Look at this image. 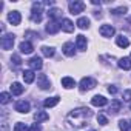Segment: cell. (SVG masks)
<instances>
[{"label": "cell", "mask_w": 131, "mask_h": 131, "mask_svg": "<svg viewBox=\"0 0 131 131\" xmlns=\"http://www.w3.org/2000/svg\"><path fill=\"white\" fill-rule=\"evenodd\" d=\"M28 65H29V68H31L32 71L42 70V67H43V63H42V59H40V57H37V56L31 57V59L28 60Z\"/></svg>", "instance_id": "52a82bcc"}, {"label": "cell", "mask_w": 131, "mask_h": 131, "mask_svg": "<svg viewBox=\"0 0 131 131\" xmlns=\"http://www.w3.org/2000/svg\"><path fill=\"white\" fill-rule=\"evenodd\" d=\"M76 46H77V49L85 51V49H86V37L82 36V34H79V36L76 37Z\"/></svg>", "instance_id": "2e32d148"}, {"label": "cell", "mask_w": 131, "mask_h": 131, "mask_svg": "<svg viewBox=\"0 0 131 131\" xmlns=\"http://www.w3.org/2000/svg\"><path fill=\"white\" fill-rule=\"evenodd\" d=\"M116 43H117V46H120V48L129 46V40H128L125 36H117V37H116Z\"/></svg>", "instance_id": "44dd1931"}, {"label": "cell", "mask_w": 131, "mask_h": 131, "mask_svg": "<svg viewBox=\"0 0 131 131\" xmlns=\"http://www.w3.org/2000/svg\"><path fill=\"white\" fill-rule=\"evenodd\" d=\"M62 51H63V54L65 56H68V57H73L74 54H76V49H74V43H71V42H67L63 46H62Z\"/></svg>", "instance_id": "8fae6325"}, {"label": "cell", "mask_w": 131, "mask_h": 131, "mask_svg": "<svg viewBox=\"0 0 131 131\" xmlns=\"http://www.w3.org/2000/svg\"><path fill=\"white\" fill-rule=\"evenodd\" d=\"M108 93H110V94H116V93H117V88H116L114 85H110V86H108Z\"/></svg>", "instance_id": "d590c367"}, {"label": "cell", "mask_w": 131, "mask_h": 131, "mask_svg": "<svg viewBox=\"0 0 131 131\" xmlns=\"http://www.w3.org/2000/svg\"><path fill=\"white\" fill-rule=\"evenodd\" d=\"M129 108H131V105H129Z\"/></svg>", "instance_id": "f35d334b"}, {"label": "cell", "mask_w": 131, "mask_h": 131, "mask_svg": "<svg viewBox=\"0 0 131 131\" xmlns=\"http://www.w3.org/2000/svg\"><path fill=\"white\" fill-rule=\"evenodd\" d=\"M0 102H2L3 105L9 103L11 102V94L9 93H2V94H0Z\"/></svg>", "instance_id": "f546056e"}, {"label": "cell", "mask_w": 131, "mask_h": 131, "mask_svg": "<svg viewBox=\"0 0 131 131\" xmlns=\"http://www.w3.org/2000/svg\"><path fill=\"white\" fill-rule=\"evenodd\" d=\"M97 122H99L100 125H106V123H108V119H106L103 114H99V116H97Z\"/></svg>", "instance_id": "d6a6232c"}, {"label": "cell", "mask_w": 131, "mask_h": 131, "mask_svg": "<svg viewBox=\"0 0 131 131\" xmlns=\"http://www.w3.org/2000/svg\"><path fill=\"white\" fill-rule=\"evenodd\" d=\"M60 23L57 22V20H49L48 22V25H46V32L48 34H57L59 31H60Z\"/></svg>", "instance_id": "9c48e42d"}, {"label": "cell", "mask_w": 131, "mask_h": 131, "mask_svg": "<svg viewBox=\"0 0 131 131\" xmlns=\"http://www.w3.org/2000/svg\"><path fill=\"white\" fill-rule=\"evenodd\" d=\"M96 85H97V82H96L93 77H83V79L80 80V83H79V86H80V91H82V93L93 90Z\"/></svg>", "instance_id": "277c9868"}, {"label": "cell", "mask_w": 131, "mask_h": 131, "mask_svg": "<svg viewBox=\"0 0 131 131\" xmlns=\"http://www.w3.org/2000/svg\"><path fill=\"white\" fill-rule=\"evenodd\" d=\"M93 117V111L86 106H82V108H76L73 110L70 114H68V123L73 125V126H85L86 122Z\"/></svg>", "instance_id": "6da1fadb"}, {"label": "cell", "mask_w": 131, "mask_h": 131, "mask_svg": "<svg viewBox=\"0 0 131 131\" xmlns=\"http://www.w3.org/2000/svg\"><path fill=\"white\" fill-rule=\"evenodd\" d=\"M120 108H122V102H120V100H113L111 105H110V113L117 114V113L120 111Z\"/></svg>", "instance_id": "7402d4cb"}, {"label": "cell", "mask_w": 131, "mask_h": 131, "mask_svg": "<svg viewBox=\"0 0 131 131\" xmlns=\"http://www.w3.org/2000/svg\"><path fill=\"white\" fill-rule=\"evenodd\" d=\"M90 131H94V129H90Z\"/></svg>", "instance_id": "74e56055"}, {"label": "cell", "mask_w": 131, "mask_h": 131, "mask_svg": "<svg viewBox=\"0 0 131 131\" xmlns=\"http://www.w3.org/2000/svg\"><path fill=\"white\" fill-rule=\"evenodd\" d=\"M76 25H77L80 29H88V28H90V19H88V17H80Z\"/></svg>", "instance_id": "cb8c5ba5"}, {"label": "cell", "mask_w": 131, "mask_h": 131, "mask_svg": "<svg viewBox=\"0 0 131 131\" xmlns=\"http://www.w3.org/2000/svg\"><path fill=\"white\" fill-rule=\"evenodd\" d=\"M62 85L67 88V90H70V88H74L76 86V82H74L73 77H63L62 79Z\"/></svg>", "instance_id": "603a6c76"}, {"label": "cell", "mask_w": 131, "mask_h": 131, "mask_svg": "<svg viewBox=\"0 0 131 131\" xmlns=\"http://www.w3.org/2000/svg\"><path fill=\"white\" fill-rule=\"evenodd\" d=\"M34 119H36V122L39 123V122H45V120H48L49 116H48L45 111H37V113L34 114Z\"/></svg>", "instance_id": "484cf974"}, {"label": "cell", "mask_w": 131, "mask_h": 131, "mask_svg": "<svg viewBox=\"0 0 131 131\" xmlns=\"http://www.w3.org/2000/svg\"><path fill=\"white\" fill-rule=\"evenodd\" d=\"M59 102H60V97H59V96H54V97H48V99L43 102V105H45L46 108H52V106H56Z\"/></svg>", "instance_id": "ffe728a7"}, {"label": "cell", "mask_w": 131, "mask_h": 131, "mask_svg": "<svg viewBox=\"0 0 131 131\" xmlns=\"http://www.w3.org/2000/svg\"><path fill=\"white\" fill-rule=\"evenodd\" d=\"M42 8H43V2H36L32 3V9H31V20L36 23L42 22Z\"/></svg>", "instance_id": "7a4b0ae2"}, {"label": "cell", "mask_w": 131, "mask_h": 131, "mask_svg": "<svg viewBox=\"0 0 131 131\" xmlns=\"http://www.w3.org/2000/svg\"><path fill=\"white\" fill-rule=\"evenodd\" d=\"M37 86H40V90H49L51 88V82L46 77V74H39L37 76Z\"/></svg>", "instance_id": "8992f818"}, {"label": "cell", "mask_w": 131, "mask_h": 131, "mask_svg": "<svg viewBox=\"0 0 131 131\" xmlns=\"http://www.w3.org/2000/svg\"><path fill=\"white\" fill-rule=\"evenodd\" d=\"M11 63L14 65V67H20V65H22V59H20V56H19V54H13V57H11Z\"/></svg>", "instance_id": "4dcf8cb0"}, {"label": "cell", "mask_w": 131, "mask_h": 131, "mask_svg": "<svg viewBox=\"0 0 131 131\" xmlns=\"http://www.w3.org/2000/svg\"><path fill=\"white\" fill-rule=\"evenodd\" d=\"M129 125H131V123H129Z\"/></svg>", "instance_id": "ab89813d"}, {"label": "cell", "mask_w": 131, "mask_h": 131, "mask_svg": "<svg viewBox=\"0 0 131 131\" xmlns=\"http://www.w3.org/2000/svg\"><path fill=\"white\" fill-rule=\"evenodd\" d=\"M60 16H62V11L57 9V8H52V9L48 11V17H49V20H57Z\"/></svg>", "instance_id": "d4e9b609"}, {"label": "cell", "mask_w": 131, "mask_h": 131, "mask_svg": "<svg viewBox=\"0 0 131 131\" xmlns=\"http://www.w3.org/2000/svg\"><path fill=\"white\" fill-rule=\"evenodd\" d=\"M19 48H20V52H22V54H31V52H32V49H34L32 43H31V42H28V40L22 42Z\"/></svg>", "instance_id": "9a60e30c"}, {"label": "cell", "mask_w": 131, "mask_h": 131, "mask_svg": "<svg viewBox=\"0 0 131 131\" xmlns=\"http://www.w3.org/2000/svg\"><path fill=\"white\" fill-rule=\"evenodd\" d=\"M83 9H85V3H83V2L74 0V2L70 3V13H71V14H80Z\"/></svg>", "instance_id": "5b68a950"}, {"label": "cell", "mask_w": 131, "mask_h": 131, "mask_svg": "<svg viewBox=\"0 0 131 131\" xmlns=\"http://www.w3.org/2000/svg\"><path fill=\"white\" fill-rule=\"evenodd\" d=\"M8 20H9L11 25H20V22H22V16H20L19 11H11V13L8 14Z\"/></svg>", "instance_id": "30bf717a"}, {"label": "cell", "mask_w": 131, "mask_h": 131, "mask_svg": "<svg viewBox=\"0 0 131 131\" xmlns=\"http://www.w3.org/2000/svg\"><path fill=\"white\" fill-rule=\"evenodd\" d=\"M14 131H28V128H26V125H25V123L19 122V123H16V125H14Z\"/></svg>", "instance_id": "1f68e13d"}, {"label": "cell", "mask_w": 131, "mask_h": 131, "mask_svg": "<svg viewBox=\"0 0 131 131\" xmlns=\"http://www.w3.org/2000/svg\"><path fill=\"white\" fill-rule=\"evenodd\" d=\"M119 128H120V131H129L131 129V125L126 122V120H119Z\"/></svg>", "instance_id": "f1b7e54d"}, {"label": "cell", "mask_w": 131, "mask_h": 131, "mask_svg": "<svg viewBox=\"0 0 131 131\" xmlns=\"http://www.w3.org/2000/svg\"><path fill=\"white\" fill-rule=\"evenodd\" d=\"M40 49H42V54L45 57H52L54 56V48H51V46H42Z\"/></svg>", "instance_id": "4316f807"}, {"label": "cell", "mask_w": 131, "mask_h": 131, "mask_svg": "<svg viewBox=\"0 0 131 131\" xmlns=\"http://www.w3.org/2000/svg\"><path fill=\"white\" fill-rule=\"evenodd\" d=\"M23 80H25V83H32L34 82V79H36V74H34V71L32 70H28V71H23Z\"/></svg>", "instance_id": "d6986e66"}, {"label": "cell", "mask_w": 131, "mask_h": 131, "mask_svg": "<svg viewBox=\"0 0 131 131\" xmlns=\"http://www.w3.org/2000/svg\"><path fill=\"white\" fill-rule=\"evenodd\" d=\"M91 103H93L94 106H105V105L108 103V99H105L103 96H94V97L91 99Z\"/></svg>", "instance_id": "e0dca14e"}, {"label": "cell", "mask_w": 131, "mask_h": 131, "mask_svg": "<svg viewBox=\"0 0 131 131\" xmlns=\"http://www.w3.org/2000/svg\"><path fill=\"white\" fill-rule=\"evenodd\" d=\"M28 131H42V128H40V125L39 123H32L31 126H29V129Z\"/></svg>", "instance_id": "e575fe53"}, {"label": "cell", "mask_w": 131, "mask_h": 131, "mask_svg": "<svg viewBox=\"0 0 131 131\" xmlns=\"http://www.w3.org/2000/svg\"><path fill=\"white\" fill-rule=\"evenodd\" d=\"M111 14H113V16H125V14H126V6L114 8V9H111Z\"/></svg>", "instance_id": "83f0119b"}, {"label": "cell", "mask_w": 131, "mask_h": 131, "mask_svg": "<svg viewBox=\"0 0 131 131\" xmlns=\"http://www.w3.org/2000/svg\"><path fill=\"white\" fill-rule=\"evenodd\" d=\"M60 26H62V31H65V32H73L74 31V23L70 19H63L60 22Z\"/></svg>", "instance_id": "4fadbf2b"}, {"label": "cell", "mask_w": 131, "mask_h": 131, "mask_svg": "<svg viewBox=\"0 0 131 131\" xmlns=\"http://www.w3.org/2000/svg\"><path fill=\"white\" fill-rule=\"evenodd\" d=\"M14 40H16V36L14 34H5L2 37V40H0V46H2V49H5V51L13 49Z\"/></svg>", "instance_id": "3957f363"}, {"label": "cell", "mask_w": 131, "mask_h": 131, "mask_svg": "<svg viewBox=\"0 0 131 131\" xmlns=\"http://www.w3.org/2000/svg\"><path fill=\"white\" fill-rule=\"evenodd\" d=\"M2 131H8V123L6 122H2Z\"/></svg>", "instance_id": "8d00e7d4"}, {"label": "cell", "mask_w": 131, "mask_h": 131, "mask_svg": "<svg viewBox=\"0 0 131 131\" xmlns=\"http://www.w3.org/2000/svg\"><path fill=\"white\" fill-rule=\"evenodd\" d=\"M123 100H125V102H129V100H131V90L123 91Z\"/></svg>", "instance_id": "836d02e7"}, {"label": "cell", "mask_w": 131, "mask_h": 131, "mask_svg": "<svg viewBox=\"0 0 131 131\" xmlns=\"http://www.w3.org/2000/svg\"><path fill=\"white\" fill-rule=\"evenodd\" d=\"M23 91H25V86H23L22 83H19V82H14V83L11 85V93H13L14 96H20Z\"/></svg>", "instance_id": "ac0fdd59"}, {"label": "cell", "mask_w": 131, "mask_h": 131, "mask_svg": "<svg viewBox=\"0 0 131 131\" xmlns=\"http://www.w3.org/2000/svg\"><path fill=\"white\" fill-rule=\"evenodd\" d=\"M99 32H100L103 37H113L116 31H114V28H113L111 25H102L100 29H99Z\"/></svg>", "instance_id": "7c38bea8"}, {"label": "cell", "mask_w": 131, "mask_h": 131, "mask_svg": "<svg viewBox=\"0 0 131 131\" xmlns=\"http://www.w3.org/2000/svg\"><path fill=\"white\" fill-rule=\"evenodd\" d=\"M117 65H119L120 70H125V71L131 70V57H122V59H119Z\"/></svg>", "instance_id": "5bb4252c"}, {"label": "cell", "mask_w": 131, "mask_h": 131, "mask_svg": "<svg viewBox=\"0 0 131 131\" xmlns=\"http://www.w3.org/2000/svg\"><path fill=\"white\" fill-rule=\"evenodd\" d=\"M29 108H31V105H29V102H26V100H17L16 105H14V110H16V111L25 113V114L29 111Z\"/></svg>", "instance_id": "ba28073f"}]
</instances>
